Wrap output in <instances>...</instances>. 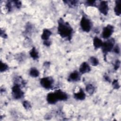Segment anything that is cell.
Returning a JSON list of instances; mask_svg holds the SVG:
<instances>
[{"instance_id":"1","label":"cell","mask_w":121,"mask_h":121,"mask_svg":"<svg viewBox=\"0 0 121 121\" xmlns=\"http://www.w3.org/2000/svg\"><path fill=\"white\" fill-rule=\"evenodd\" d=\"M57 31L58 34L63 38L70 41L73 34V29L68 22L60 18L58 21Z\"/></svg>"},{"instance_id":"2","label":"cell","mask_w":121,"mask_h":121,"mask_svg":"<svg viewBox=\"0 0 121 121\" xmlns=\"http://www.w3.org/2000/svg\"><path fill=\"white\" fill-rule=\"evenodd\" d=\"M114 44L115 40L114 38H111L108 39L107 41H105L104 42H103L101 48L104 56L105 60H106L105 58L106 55L109 52H111L114 46Z\"/></svg>"},{"instance_id":"3","label":"cell","mask_w":121,"mask_h":121,"mask_svg":"<svg viewBox=\"0 0 121 121\" xmlns=\"http://www.w3.org/2000/svg\"><path fill=\"white\" fill-rule=\"evenodd\" d=\"M11 94L15 99L18 100L23 98L24 94L21 89V85L14 83L11 89Z\"/></svg>"},{"instance_id":"4","label":"cell","mask_w":121,"mask_h":121,"mask_svg":"<svg viewBox=\"0 0 121 121\" xmlns=\"http://www.w3.org/2000/svg\"><path fill=\"white\" fill-rule=\"evenodd\" d=\"M80 26L82 30L86 33H88L92 28L91 21L85 15L82 16L80 22Z\"/></svg>"},{"instance_id":"5","label":"cell","mask_w":121,"mask_h":121,"mask_svg":"<svg viewBox=\"0 0 121 121\" xmlns=\"http://www.w3.org/2000/svg\"><path fill=\"white\" fill-rule=\"evenodd\" d=\"M40 83L43 88L49 90L52 87L54 80L53 78L51 77H45L40 79Z\"/></svg>"},{"instance_id":"6","label":"cell","mask_w":121,"mask_h":121,"mask_svg":"<svg viewBox=\"0 0 121 121\" xmlns=\"http://www.w3.org/2000/svg\"><path fill=\"white\" fill-rule=\"evenodd\" d=\"M114 32V27L111 25H107L103 30L101 36L104 39L109 38Z\"/></svg>"},{"instance_id":"7","label":"cell","mask_w":121,"mask_h":121,"mask_svg":"<svg viewBox=\"0 0 121 121\" xmlns=\"http://www.w3.org/2000/svg\"><path fill=\"white\" fill-rule=\"evenodd\" d=\"M98 9L102 14L104 16H106L108 13L109 9L107 1H101L98 5Z\"/></svg>"},{"instance_id":"8","label":"cell","mask_w":121,"mask_h":121,"mask_svg":"<svg viewBox=\"0 0 121 121\" xmlns=\"http://www.w3.org/2000/svg\"><path fill=\"white\" fill-rule=\"evenodd\" d=\"M58 101H64L68 99V95L65 92L59 89L54 92Z\"/></svg>"},{"instance_id":"9","label":"cell","mask_w":121,"mask_h":121,"mask_svg":"<svg viewBox=\"0 0 121 121\" xmlns=\"http://www.w3.org/2000/svg\"><path fill=\"white\" fill-rule=\"evenodd\" d=\"M80 73L77 70L71 72L68 78V80L69 82H77L80 80Z\"/></svg>"},{"instance_id":"10","label":"cell","mask_w":121,"mask_h":121,"mask_svg":"<svg viewBox=\"0 0 121 121\" xmlns=\"http://www.w3.org/2000/svg\"><path fill=\"white\" fill-rule=\"evenodd\" d=\"M90 70L91 68L89 65L86 62H83L80 65L79 68V72L81 74L88 73Z\"/></svg>"},{"instance_id":"11","label":"cell","mask_w":121,"mask_h":121,"mask_svg":"<svg viewBox=\"0 0 121 121\" xmlns=\"http://www.w3.org/2000/svg\"><path fill=\"white\" fill-rule=\"evenodd\" d=\"M46 101L50 104H54L58 102L54 92H51L48 94L46 96Z\"/></svg>"},{"instance_id":"12","label":"cell","mask_w":121,"mask_h":121,"mask_svg":"<svg viewBox=\"0 0 121 121\" xmlns=\"http://www.w3.org/2000/svg\"><path fill=\"white\" fill-rule=\"evenodd\" d=\"M86 96V94L82 88H80L78 92L74 94V98L77 100H84Z\"/></svg>"},{"instance_id":"13","label":"cell","mask_w":121,"mask_h":121,"mask_svg":"<svg viewBox=\"0 0 121 121\" xmlns=\"http://www.w3.org/2000/svg\"><path fill=\"white\" fill-rule=\"evenodd\" d=\"M52 34V33L51 31V30L46 28L44 29L43 31V33L41 35V38L43 41L48 40Z\"/></svg>"},{"instance_id":"14","label":"cell","mask_w":121,"mask_h":121,"mask_svg":"<svg viewBox=\"0 0 121 121\" xmlns=\"http://www.w3.org/2000/svg\"><path fill=\"white\" fill-rule=\"evenodd\" d=\"M103 43V41L99 37L97 36L94 37L93 39V45L95 49L96 50L99 48H101Z\"/></svg>"},{"instance_id":"15","label":"cell","mask_w":121,"mask_h":121,"mask_svg":"<svg viewBox=\"0 0 121 121\" xmlns=\"http://www.w3.org/2000/svg\"><path fill=\"white\" fill-rule=\"evenodd\" d=\"M121 0H117L115 1V4L114 8V12L116 16H119L121 14Z\"/></svg>"},{"instance_id":"16","label":"cell","mask_w":121,"mask_h":121,"mask_svg":"<svg viewBox=\"0 0 121 121\" xmlns=\"http://www.w3.org/2000/svg\"><path fill=\"white\" fill-rule=\"evenodd\" d=\"M29 54L31 57L34 60H36L39 58L38 52H37V51L35 47H33L32 49L31 50V51L29 52Z\"/></svg>"},{"instance_id":"17","label":"cell","mask_w":121,"mask_h":121,"mask_svg":"<svg viewBox=\"0 0 121 121\" xmlns=\"http://www.w3.org/2000/svg\"><path fill=\"white\" fill-rule=\"evenodd\" d=\"M40 73L39 70L35 68H31L29 71L30 76L33 78H37L39 76Z\"/></svg>"},{"instance_id":"18","label":"cell","mask_w":121,"mask_h":121,"mask_svg":"<svg viewBox=\"0 0 121 121\" xmlns=\"http://www.w3.org/2000/svg\"><path fill=\"white\" fill-rule=\"evenodd\" d=\"M95 90V86L91 84H88L86 86V91L90 95L94 94Z\"/></svg>"},{"instance_id":"19","label":"cell","mask_w":121,"mask_h":121,"mask_svg":"<svg viewBox=\"0 0 121 121\" xmlns=\"http://www.w3.org/2000/svg\"><path fill=\"white\" fill-rule=\"evenodd\" d=\"M78 2L79 1L78 0H64V1H63L64 3L67 4L70 8H73V7H77V6L78 5Z\"/></svg>"},{"instance_id":"20","label":"cell","mask_w":121,"mask_h":121,"mask_svg":"<svg viewBox=\"0 0 121 121\" xmlns=\"http://www.w3.org/2000/svg\"><path fill=\"white\" fill-rule=\"evenodd\" d=\"M89 61L91 65L93 66H96L99 63L98 59L95 56L90 57L89 59Z\"/></svg>"},{"instance_id":"21","label":"cell","mask_w":121,"mask_h":121,"mask_svg":"<svg viewBox=\"0 0 121 121\" xmlns=\"http://www.w3.org/2000/svg\"><path fill=\"white\" fill-rule=\"evenodd\" d=\"M13 7H14V6L12 0V1L9 0L7 1V3L6 4V8L7 10V11L11 12L12 10Z\"/></svg>"},{"instance_id":"22","label":"cell","mask_w":121,"mask_h":121,"mask_svg":"<svg viewBox=\"0 0 121 121\" xmlns=\"http://www.w3.org/2000/svg\"><path fill=\"white\" fill-rule=\"evenodd\" d=\"M33 30V26L31 23H28L26 25V29L25 32L26 33V35H30L32 33Z\"/></svg>"},{"instance_id":"23","label":"cell","mask_w":121,"mask_h":121,"mask_svg":"<svg viewBox=\"0 0 121 121\" xmlns=\"http://www.w3.org/2000/svg\"><path fill=\"white\" fill-rule=\"evenodd\" d=\"M8 65L4 63L2 61H0V71L1 72H4L7 71L8 69Z\"/></svg>"},{"instance_id":"24","label":"cell","mask_w":121,"mask_h":121,"mask_svg":"<svg viewBox=\"0 0 121 121\" xmlns=\"http://www.w3.org/2000/svg\"><path fill=\"white\" fill-rule=\"evenodd\" d=\"M112 86L114 89H118L120 87V85L117 79H114L112 82Z\"/></svg>"},{"instance_id":"25","label":"cell","mask_w":121,"mask_h":121,"mask_svg":"<svg viewBox=\"0 0 121 121\" xmlns=\"http://www.w3.org/2000/svg\"><path fill=\"white\" fill-rule=\"evenodd\" d=\"M22 104L24 108L26 110H29L31 108V105L30 103L27 101H24L22 103Z\"/></svg>"},{"instance_id":"26","label":"cell","mask_w":121,"mask_h":121,"mask_svg":"<svg viewBox=\"0 0 121 121\" xmlns=\"http://www.w3.org/2000/svg\"><path fill=\"white\" fill-rule=\"evenodd\" d=\"M85 4L87 6H96V1L86 0V1Z\"/></svg>"},{"instance_id":"27","label":"cell","mask_w":121,"mask_h":121,"mask_svg":"<svg viewBox=\"0 0 121 121\" xmlns=\"http://www.w3.org/2000/svg\"><path fill=\"white\" fill-rule=\"evenodd\" d=\"M14 7H16L17 9H20L22 6L21 2L19 0H12Z\"/></svg>"},{"instance_id":"28","label":"cell","mask_w":121,"mask_h":121,"mask_svg":"<svg viewBox=\"0 0 121 121\" xmlns=\"http://www.w3.org/2000/svg\"><path fill=\"white\" fill-rule=\"evenodd\" d=\"M114 52H115L116 54H120V48L118 44H117L116 45L114 46L113 48V49L112 50Z\"/></svg>"},{"instance_id":"29","label":"cell","mask_w":121,"mask_h":121,"mask_svg":"<svg viewBox=\"0 0 121 121\" xmlns=\"http://www.w3.org/2000/svg\"><path fill=\"white\" fill-rule=\"evenodd\" d=\"M121 62L119 60H117L114 64V69L115 70H117L120 67Z\"/></svg>"},{"instance_id":"30","label":"cell","mask_w":121,"mask_h":121,"mask_svg":"<svg viewBox=\"0 0 121 121\" xmlns=\"http://www.w3.org/2000/svg\"><path fill=\"white\" fill-rule=\"evenodd\" d=\"M0 36H1V37H3V38H7V34L5 33V31L2 29H1V30H0Z\"/></svg>"},{"instance_id":"31","label":"cell","mask_w":121,"mask_h":121,"mask_svg":"<svg viewBox=\"0 0 121 121\" xmlns=\"http://www.w3.org/2000/svg\"><path fill=\"white\" fill-rule=\"evenodd\" d=\"M43 43V44H44L45 46H50L51 44V42L50 41H49V40H46V41H44Z\"/></svg>"},{"instance_id":"32","label":"cell","mask_w":121,"mask_h":121,"mask_svg":"<svg viewBox=\"0 0 121 121\" xmlns=\"http://www.w3.org/2000/svg\"><path fill=\"white\" fill-rule=\"evenodd\" d=\"M104 79L106 81H107V82H111L110 78L108 76H107V75H105V76H104Z\"/></svg>"}]
</instances>
